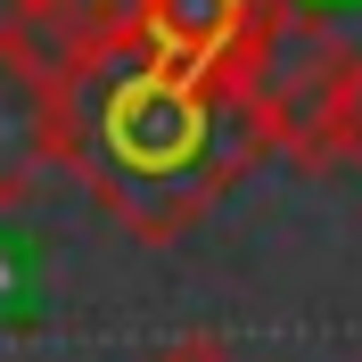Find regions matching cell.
Returning a JSON list of instances; mask_svg holds the SVG:
<instances>
[{
	"label": "cell",
	"instance_id": "5b68a950",
	"mask_svg": "<svg viewBox=\"0 0 362 362\" xmlns=\"http://www.w3.org/2000/svg\"><path fill=\"white\" fill-rule=\"evenodd\" d=\"M148 362H230V346L223 338H173V346H157Z\"/></svg>",
	"mask_w": 362,
	"mask_h": 362
},
{
	"label": "cell",
	"instance_id": "8992f818",
	"mask_svg": "<svg viewBox=\"0 0 362 362\" xmlns=\"http://www.w3.org/2000/svg\"><path fill=\"white\" fill-rule=\"evenodd\" d=\"M338 165H362V58H354V90H346V148Z\"/></svg>",
	"mask_w": 362,
	"mask_h": 362
},
{
	"label": "cell",
	"instance_id": "7a4b0ae2",
	"mask_svg": "<svg viewBox=\"0 0 362 362\" xmlns=\"http://www.w3.org/2000/svg\"><path fill=\"white\" fill-rule=\"evenodd\" d=\"M74 173V74L17 17L0 25V214Z\"/></svg>",
	"mask_w": 362,
	"mask_h": 362
},
{
	"label": "cell",
	"instance_id": "277c9868",
	"mask_svg": "<svg viewBox=\"0 0 362 362\" xmlns=\"http://www.w3.org/2000/svg\"><path fill=\"white\" fill-rule=\"evenodd\" d=\"M140 8H148V0H17V25L58 58V66H83L99 49L140 42Z\"/></svg>",
	"mask_w": 362,
	"mask_h": 362
},
{
	"label": "cell",
	"instance_id": "3957f363",
	"mask_svg": "<svg viewBox=\"0 0 362 362\" xmlns=\"http://www.w3.org/2000/svg\"><path fill=\"white\" fill-rule=\"evenodd\" d=\"M280 0H148L140 8V49L189 74H247L255 42Z\"/></svg>",
	"mask_w": 362,
	"mask_h": 362
},
{
	"label": "cell",
	"instance_id": "6da1fadb",
	"mask_svg": "<svg viewBox=\"0 0 362 362\" xmlns=\"http://www.w3.org/2000/svg\"><path fill=\"white\" fill-rule=\"evenodd\" d=\"M66 74H74V173L148 247H173L189 223H206V206L230 181H247V165L272 157L264 107L247 99L239 74L165 66L140 42L99 49Z\"/></svg>",
	"mask_w": 362,
	"mask_h": 362
}]
</instances>
